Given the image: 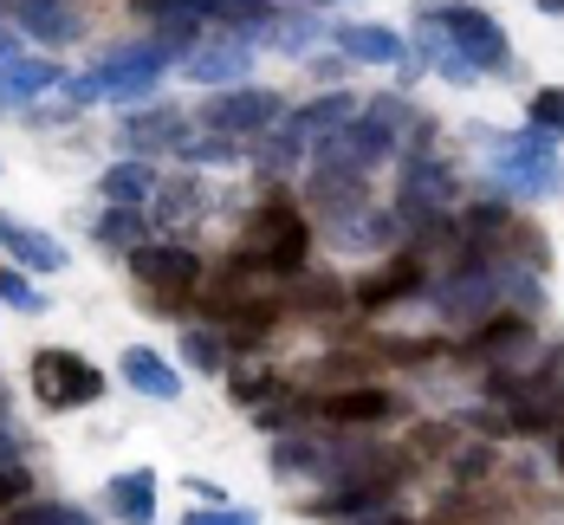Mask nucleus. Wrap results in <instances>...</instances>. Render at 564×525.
I'll use <instances>...</instances> for the list:
<instances>
[{"instance_id":"18","label":"nucleus","mask_w":564,"mask_h":525,"mask_svg":"<svg viewBox=\"0 0 564 525\" xmlns=\"http://www.w3.org/2000/svg\"><path fill=\"white\" fill-rule=\"evenodd\" d=\"M105 500H111V513L123 525H156V473H150V467L117 473L111 486H105Z\"/></svg>"},{"instance_id":"11","label":"nucleus","mask_w":564,"mask_h":525,"mask_svg":"<svg viewBox=\"0 0 564 525\" xmlns=\"http://www.w3.org/2000/svg\"><path fill=\"white\" fill-rule=\"evenodd\" d=\"M253 247H260V266L299 273V260H305V221L292 208H260L253 215Z\"/></svg>"},{"instance_id":"1","label":"nucleus","mask_w":564,"mask_h":525,"mask_svg":"<svg viewBox=\"0 0 564 525\" xmlns=\"http://www.w3.org/2000/svg\"><path fill=\"white\" fill-rule=\"evenodd\" d=\"M170 58H175L170 40H137V46L111 53L98 72H85L72 85V98L78 105H91V98H143V91H156V78L170 72Z\"/></svg>"},{"instance_id":"4","label":"nucleus","mask_w":564,"mask_h":525,"mask_svg":"<svg viewBox=\"0 0 564 525\" xmlns=\"http://www.w3.org/2000/svg\"><path fill=\"white\" fill-rule=\"evenodd\" d=\"M442 215H454V175L435 156H409L402 163V208H395V221L442 228Z\"/></svg>"},{"instance_id":"17","label":"nucleus","mask_w":564,"mask_h":525,"mask_svg":"<svg viewBox=\"0 0 564 525\" xmlns=\"http://www.w3.org/2000/svg\"><path fill=\"white\" fill-rule=\"evenodd\" d=\"M0 247H7V253H13V266H26V273H58V266L72 260L53 233L20 228V221H0Z\"/></svg>"},{"instance_id":"27","label":"nucleus","mask_w":564,"mask_h":525,"mask_svg":"<svg viewBox=\"0 0 564 525\" xmlns=\"http://www.w3.org/2000/svg\"><path fill=\"white\" fill-rule=\"evenodd\" d=\"M318 40H332V20L299 13V20H280V26H273V40H267V46H280V53H312Z\"/></svg>"},{"instance_id":"22","label":"nucleus","mask_w":564,"mask_h":525,"mask_svg":"<svg viewBox=\"0 0 564 525\" xmlns=\"http://www.w3.org/2000/svg\"><path fill=\"white\" fill-rule=\"evenodd\" d=\"M156 188H163V182H156V163H137V156L105 175V201H117V208H143Z\"/></svg>"},{"instance_id":"38","label":"nucleus","mask_w":564,"mask_h":525,"mask_svg":"<svg viewBox=\"0 0 564 525\" xmlns=\"http://www.w3.org/2000/svg\"><path fill=\"white\" fill-rule=\"evenodd\" d=\"M0 461H13V428H7V415H0Z\"/></svg>"},{"instance_id":"26","label":"nucleus","mask_w":564,"mask_h":525,"mask_svg":"<svg viewBox=\"0 0 564 525\" xmlns=\"http://www.w3.org/2000/svg\"><path fill=\"white\" fill-rule=\"evenodd\" d=\"M415 40H422V53H429V65L442 72V78H454V85H474L480 72L467 65V58L454 53V40L442 33V26H429V20H415Z\"/></svg>"},{"instance_id":"6","label":"nucleus","mask_w":564,"mask_h":525,"mask_svg":"<svg viewBox=\"0 0 564 525\" xmlns=\"http://www.w3.org/2000/svg\"><path fill=\"white\" fill-rule=\"evenodd\" d=\"M280 117H285L280 91H267V85H234V91H221V98L202 111V123H208L215 136H267Z\"/></svg>"},{"instance_id":"25","label":"nucleus","mask_w":564,"mask_h":525,"mask_svg":"<svg viewBox=\"0 0 564 525\" xmlns=\"http://www.w3.org/2000/svg\"><path fill=\"white\" fill-rule=\"evenodd\" d=\"M474 350H480V357H525V350H532V325H525V318H487V325L474 331Z\"/></svg>"},{"instance_id":"3","label":"nucleus","mask_w":564,"mask_h":525,"mask_svg":"<svg viewBox=\"0 0 564 525\" xmlns=\"http://www.w3.org/2000/svg\"><path fill=\"white\" fill-rule=\"evenodd\" d=\"M33 396L46 408H85L105 396V370H91L78 350H40L33 357Z\"/></svg>"},{"instance_id":"9","label":"nucleus","mask_w":564,"mask_h":525,"mask_svg":"<svg viewBox=\"0 0 564 525\" xmlns=\"http://www.w3.org/2000/svg\"><path fill=\"white\" fill-rule=\"evenodd\" d=\"M182 72H188L195 85H247V72H253V46L215 26V33H208L202 46H188Z\"/></svg>"},{"instance_id":"39","label":"nucleus","mask_w":564,"mask_h":525,"mask_svg":"<svg viewBox=\"0 0 564 525\" xmlns=\"http://www.w3.org/2000/svg\"><path fill=\"white\" fill-rule=\"evenodd\" d=\"M357 525H402L395 513H370V519H357Z\"/></svg>"},{"instance_id":"30","label":"nucleus","mask_w":564,"mask_h":525,"mask_svg":"<svg viewBox=\"0 0 564 525\" xmlns=\"http://www.w3.org/2000/svg\"><path fill=\"white\" fill-rule=\"evenodd\" d=\"M532 130H545V136H564V85H545V91H532Z\"/></svg>"},{"instance_id":"14","label":"nucleus","mask_w":564,"mask_h":525,"mask_svg":"<svg viewBox=\"0 0 564 525\" xmlns=\"http://www.w3.org/2000/svg\"><path fill=\"white\" fill-rule=\"evenodd\" d=\"M332 46H338L344 58H357V65H409V46L395 40L390 26H364V20L332 26Z\"/></svg>"},{"instance_id":"16","label":"nucleus","mask_w":564,"mask_h":525,"mask_svg":"<svg viewBox=\"0 0 564 525\" xmlns=\"http://www.w3.org/2000/svg\"><path fill=\"white\" fill-rule=\"evenodd\" d=\"M395 233H402L395 215L357 208V215H344L338 228H332V247H338V253H383V247H395Z\"/></svg>"},{"instance_id":"24","label":"nucleus","mask_w":564,"mask_h":525,"mask_svg":"<svg viewBox=\"0 0 564 525\" xmlns=\"http://www.w3.org/2000/svg\"><path fill=\"white\" fill-rule=\"evenodd\" d=\"M150 228H156V221H150L143 208H111V215H98V221H91V233H98L105 247H130V253H137V247H150Z\"/></svg>"},{"instance_id":"2","label":"nucleus","mask_w":564,"mask_h":525,"mask_svg":"<svg viewBox=\"0 0 564 525\" xmlns=\"http://www.w3.org/2000/svg\"><path fill=\"white\" fill-rule=\"evenodd\" d=\"M422 20H429V26H442V33L454 40V53L467 58L480 78H487V72H507V65H512L507 33H500L480 7H467V0H429V13H422Z\"/></svg>"},{"instance_id":"29","label":"nucleus","mask_w":564,"mask_h":525,"mask_svg":"<svg viewBox=\"0 0 564 525\" xmlns=\"http://www.w3.org/2000/svg\"><path fill=\"white\" fill-rule=\"evenodd\" d=\"M182 163H234V136H215V130H202V136H182V150H175Z\"/></svg>"},{"instance_id":"21","label":"nucleus","mask_w":564,"mask_h":525,"mask_svg":"<svg viewBox=\"0 0 564 525\" xmlns=\"http://www.w3.org/2000/svg\"><path fill=\"white\" fill-rule=\"evenodd\" d=\"M312 201L318 208H332V215H357L364 208V175H350V169H332V163H312Z\"/></svg>"},{"instance_id":"20","label":"nucleus","mask_w":564,"mask_h":525,"mask_svg":"<svg viewBox=\"0 0 564 525\" xmlns=\"http://www.w3.org/2000/svg\"><path fill=\"white\" fill-rule=\"evenodd\" d=\"M58 78V58H7L0 65V105H26V98H40V91H53Z\"/></svg>"},{"instance_id":"19","label":"nucleus","mask_w":564,"mask_h":525,"mask_svg":"<svg viewBox=\"0 0 564 525\" xmlns=\"http://www.w3.org/2000/svg\"><path fill=\"white\" fill-rule=\"evenodd\" d=\"M20 7V26L33 33V40H46V46H72L78 33H85V20L65 7V0H13Z\"/></svg>"},{"instance_id":"35","label":"nucleus","mask_w":564,"mask_h":525,"mask_svg":"<svg viewBox=\"0 0 564 525\" xmlns=\"http://www.w3.org/2000/svg\"><path fill=\"white\" fill-rule=\"evenodd\" d=\"M26 486H33V473L20 461H0V506H13V500H26Z\"/></svg>"},{"instance_id":"40","label":"nucleus","mask_w":564,"mask_h":525,"mask_svg":"<svg viewBox=\"0 0 564 525\" xmlns=\"http://www.w3.org/2000/svg\"><path fill=\"white\" fill-rule=\"evenodd\" d=\"M545 7H552V13H564V0H545Z\"/></svg>"},{"instance_id":"23","label":"nucleus","mask_w":564,"mask_h":525,"mask_svg":"<svg viewBox=\"0 0 564 525\" xmlns=\"http://www.w3.org/2000/svg\"><path fill=\"white\" fill-rule=\"evenodd\" d=\"M318 415H332V422H390L395 396H383V390H344V396H325Z\"/></svg>"},{"instance_id":"5","label":"nucleus","mask_w":564,"mask_h":525,"mask_svg":"<svg viewBox=\"0 0 564 525\" xmlns=\"http://www.w3.org/2000/svg\"><path fill=\"white\" fill-rule=\"evenodd\" d=\"M395 150V130L383 123V117L357 111L344 130H332L325 143H318V163H332V169H350V175H370L383 156Z\"/></svg>"},{"instance_id":"15","label":"nucleus","mask_w":564,"mask_h":525,"mask_svg":"<svg viewBox=\"0 0 564 525\" xmlns=\"http://www.w3.org/2000/svg\"><path fill=\"white\" fill-rule=\"evenodd\" d=\"M117 370H123V383H130L137 396H156V403H175V396H182V376L170 370V357H156L150 344H130L117 357Z\"/></svg>"},{"instance_id":"36","label":"nucleus","mask_w":564,"mask_h":525,"mask_svg":"<svg viewBox=\"0 0 564 525\" xmlns=\"http://www.w3.org/2000/svg\"><path fill=\"white\" fill-rule=\"evenodd\" d=\"M273 390H280L273 376H240V383H234V396H240V403H267Z\"/></svg>"},{"instance_id":"7","label":"nucleus","mask_w":564,"mask_h":525,"mask_svg":"<svg viewBox=\"0 0 564 525\" xmlns=\"http://www.w3.org/2000/svg\"><path fill=\"white\" fill-rule=\"evenodd\" d=\"M273 467L292 473V480H364L357 467L364 455L357 448H344V441H318V435H280V448H273Z\"/></svg>"},{"instance_id":"10","label":"nucleus","mask_w":564,"mask_h":525,"mask_svg":"<svg viewBox=\"0 0 564 525\" xmlns=\"http://www.w3.org/2000/svg\"><path fill=\"white\" fill-rule=\"evenodd\" d=\"M117 136H123V150H130L137 163H156V156H175V150H182L188 123H182L175 105H156V111H130L117 123Z\"/></svg>"},{"instance_id":"32","label":"nucleus","mask_w":564,"mask_h":525,"mask_svg":"<svg viewBox=\"0 0 564 525\" xmlns=\"http://www.w3.org/2000/svg\"><path fill=\"white\" fill-rule=\"evenodd\" d=\"M0 305H13V311H40V292L26 286L13 266H0Z\"/></svg>"},{"instance_id":"41","label":"nucleus","mask_w":564,"mask_h":525,"mask_svg":"<svg viewBox=\"0 0 564 525\" xmlns=\"http://www.w3.org/2000/svg\"><path fill=\"white\" fill-rule=\"evenodd\" d=\"M558 461H564V441H558Z\"/></svg>"},{"instance_id":"31","label":"nucleus","mask_w":564,"mask_h":525,"mask_svg":"<svg viewBox=\"0 0 564 525\" xmlns=\"http://www.w3.org/2000/svg\"><path fill=\"white\" fill-rule=\"evenodd\" d=\"M182 357H188V363H195V370H221V338H215V331H188V338H182Z\"/></svg>"},{"instance_id":"28","label":"nucleus","mask_w":564,"mask_h":525,"mask_svg":"<svg viewBox=\"0 0 564 525\" xmlns=\"http://www.w3.org/2000/svg\"><path fill=\"white\" fill-rule=\"evenodd\" d=\"M409 286H422V266H415V260H395V273H383V280L364 286V305H390V298H402Z\"/></svg>"},{"instance_id":"37","label":"nucleus","mask_w":564,"mask_h":525,"mask_svg":"<svg viewBox=\"0 0 564 525\" xmlns=\"http://www.w3.org/2000/svg\"><path fill=\"white\" fill-rule=\"evenodd\" d=\"M480 467H487V448H467V455H454V473H460V480H480Z\"/></svg>"},{"instance_id":"12","label":"nucleus","mask_w":564,"mask_h":525,"mask_svg":"<svg viewBox=\"0 0 564 525\" xmlns=\"http://www.w3.org/2000/svg\"><path fill=\"white\" fill-rule=\"evenodd\" d=\"M130 273L143 280L150 292H188L195 280H202V260L188 253V247H163V240H150V247H137L130 253Z\"/></svg>"},{"instance_id":"8","label":"nucleus","mask_w":564,"mask_h":525,"mask_svg":"<svg viewBox=\"0 0 564 525\" xmlns=\"http://www.w3.org/2000/svg\"><path fill=\"white\" fill-rule=\"evenodd\" d=\"M500 298H507V266H480V260H460L454 280L435 286L442 318H494Z\"/></svg>"},{"instance_id":"33","label":"nucleus","mask_w":564,"mask_h":525,"mask_svg":"<svg viewBox=\"0 0 564 525\" xmlns=\"http://www.w3.org/2000/svg\"><path fill=\"white\" fill-rule=\"evenodd\" d=\"M182 525H260V519H253L247 506H195Z\"/></svg>"},{"instance_id":"13","label":"nucleus","mask_w":564,"mask_h":525,"mask_svg":"<svg viewBox=\"0 0 564 525\" xmlns=\"http://www.w3.org/2000/svg\"><path fill=\"white\" fill-rule=\"evenodd\" d=\"M357 111H364V105H357L350 91H325V98H312L305 111L280 117V130L292 136V143H299V150H305V143H325L332 130H344V123H350Z\"/></svg>"},{"instance_id":"34","label":"nucleus","mask_w":564,"mask_h":525,"mask_svg":"<svg viewBox=\"0 0 564 525\" xmlns=\"http://www.w3.org/2000/svg\"><path fill=\"white\" fill-rule=\"evenodd\" d=\"M13 525H85V513L78 506H26Z\"/></svg>"}]
</instances>
